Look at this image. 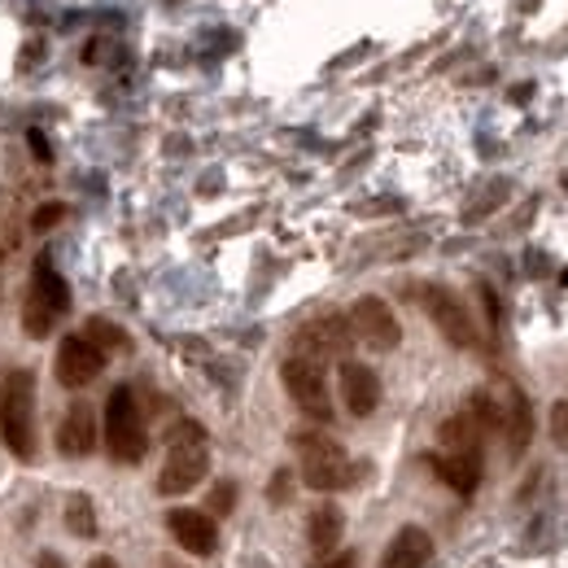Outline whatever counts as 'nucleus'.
Returning <instances> with one entry per match:
<instances>
[{"label":"nucleus","instance_id":"f257e3e1","mask_svg":"<svg viewBox=\"0 0 568 568\" xmlns=\"http://www.w3.org/2000/svg\"><path fill=\"white\" fill-rule=\"evenodd\" d=\"M0 437L22 464L36 459V376L27 367L0 372Z\"/></svg>","mask_w":568,"mask_h":568},{"label":"nucleus","instance_id":"f03ea898","mask_svg":"<svg viewBox=\"0 0 568 568\" xmlns=\"http://www.w3.org/2000/svg\"><path fill=\"white\" fill-rule=\"evenodd\" d=\"M206 473H211L206 428L197 420H180L166 433V464L158 477V495H189L193 486H202Z\"/></svg>","mask_w":568,"mask_h":568},{"label":"nucleus","instance_id":"7ed1b4c3","mask_svg":"<svg viewBox=\"0 0 568 568\" xmlns=\"http://www.w3.org/2000/svg\"><path fill=\"white\" fill-rule=\"evenodd\" d=\"M67 311H71V284L53 267V258L44 254V258L36 263V272H31L27 297H22V328H27V337L44 342V337L53 333V324H58Z\"/></svg>","mask_w":568,"mask_h":568},{"label":"nucleus","instance_id":"20e7f679","mask_svg":"<svg viewBox=\"0 0 568 568\" xmlns=\"http://www.w3.org/2000/svg\"><path fill=\"white\" fill-rule=\"evenodd\" d=\"M105 450L114 464H141L149 455V428H144V412L136 403V389L119 385L105 398Z\"/></svg>","mask_w":568,"mask_h":568},{"label":"nucleus","instance_id":"39448f33","mask_svg":"<svg viewBox=\"0 0 568 568\" xmlns=\"http://www.w3.org/2000/svg\"><path fill=\"white\" fill-rule=\"evenodd\" d=\"M293 446L302 455V481L320 495H333L351 481V455L328 433H293Z\"/></svg>","mask_w":568,"mask_h":568},{"label":"nucleus","instance_id":"423d86ee","mask_svg":"<svg viewBox=\"0 0 568 568\" xmlns=\"http://www.w3.org/2000/svg\"><path fill=\"white\" fill-rule=\"evenodd\" d=\"M416 297H420V306L428 311V320L437 324V333H442L450 346L473 351V346L481 342L477 320H473V311H468V302H464L459 293H450L446 284H420Z\"/></svg>","mask_w":568,"mask_h":568},{"label":"nucleus","instance_id":"0eeeda50","mask_svg":"<svg viewBox=\"0 0 568 568\" xmlns=\"http://www.w3.org/2000/svg\"><path fill=\"white\" fill-rule=\"evenodd\" d=\"M281 381L288 398L297 403V412H306L311 420H333V398H328V376L320 363L288 355L281 367Z\"/></svg>","mask_w":568,"mask_h":568},{"label":"nucleus","instance_id":"6e6552de","mask_svg":"<svg viewBox=\"0 0 568 568\" xmlns=\"http://www.w3.org/2000/svg\"><path fill=\"white\" fill-rule=\"evenodd\" d=\"M351 342H355V333H351L346 315H320V320H311L293 333V355L324 367L328 358H346Z\"/></svg>","mask_w":568,"mask_h":568},{"label":"nucleus","instance_id":"1a4fd4ad","mask_svg":"<svg viewBox=\"0 0 568 568\" xmlns=\"http://www.w3.org/2000/svg\"><path fill=\"white\" fill-rule=\"evenodd\" d=\"M351 333H355L363 346H372V351H394L398 342H403V324H398V315H394V306L385 302V297H358L355 306H351Z\"/></svg>","mask_w":568,"mask_h":568},{"label":"nucleus","instance_id":"9d476101","mask_svg":"<svg viewBox=\"0 0 568 568\" xmlns=\"http://www.w3.org/2000/svg\"><path fill=\"white\" fill-rule=\"evenodd\" d=\"M53 367H58V381H62L67 389H83V385H92V381L105 372V355H101L83 333H71V337H62Z\"/></svg>","mask_w":568,"mask_h":568},{"label":"nucleus","instance_id":"9b49d317","mask_svg":"<svg viewBox=\"0 0 568 568\" xmlns=\"http://www.w3.org/2000/svg\"><path fill=\"white\" fill-rule=\"evenodd\" d=\"M166 529L189 556H214V547H219V525L206 507H171Z\"/></svg>","mask_w":568,"mask_h":568},{"label":"nucleus","instance_id":"f8f14e48","mask_svg":"<svg viewBox=\"0 0 568 568\" xmlns=\"http://www.w3.org/2000/svg\"><path fill=\"white\" fill-rule=\"evenodd\" d=\"M337 381H342V403L351 416H372L381 407V376L367 367V363H355V358H342L337 367Z\"/></svg>","mask_w":568,"mask_h":568},{"label":"nucleus","instance_id":"ddd939ff","mask_svg":"<svg viewBox=\"0 0 568 568\" xmlns=\"http://www.w3.org/2000/svg\"><path fill=\"white\" fill-rule=\"evenodd\" d=\"M428 468L464 498L477 495L481 486V450H442V455H428Z\"/></svg>","mask_w":568,"mask_h":568},{"label":"nucleus","instance_id":"4468645a","mask_svg":"<svg viewBox=\"0 0 568 568\" xmlns=\"http://www.w3.org/2000/svg\"><path fill=\"white\" fill-rule=\"evenodd\" d=\"M507 437V450L511 455H525V446H529V437H534V412H529V398L516 389V385H507L503 389V398H498V428Z\"/></svg>","mask_w":568,"mask_h":568},{"label":"nucleus","instance_id":"2eb2a0df","mask_svg":"<svg viewBox=\"0 0 568 568\" xmlns=\"http://www.w3.org/2000/svg\"><path fill=\"white\" fill-rule=\"evenodd\" d=\"M58 450L67 459H83L97 450V416L88 403H71V412L62 416V428H58Z\"/></svg>","mask_w":568,"mask_h":568},{"label":"nucleus","instance_id":"dca6fc26","mask_svg":"<svg viewBox=\"0 0 568 568\" xmlns=\"http://www.w3.org/2000/svg\"><path fill=\"white\" fill-rule=\"evenodd\" d=\"M428 560H433V538L420 525H403L389 538V547L381 556V568H428Z\"/></svg>","mask_w":568,"mask_h":568},{"label":"nucleus","instance_id":"f3484780","mask_svg":"<svg viewBox=\"0 0 568 568\" xmlns=\"http://www.w3.org/2000/svg\"><path fill=\"white\" fill-rule=\"evenodd\" d=\"M342 534H346V516H342V507H333V503H320V507L306 516V542H311L315 560L333 556V551L342 547Z\"/></svg>","mask_w":568,"mask_h":568},{"label":"nucleus","instance_id":"a211bd4d","mask_svg":"<svg viewBox=\"0 0 568 568\" xmlns=\"http://www.w3.org/2000/svg\"><path fill=\"white\" fill-rule=\"evenodd\" d=\"M481 437H486V428H481V420H477L468 407H464L459 416L442 420V428H437L442 450H481Z\"/></svg>","mask_w":568,"mask_h":568},{"label":"nucleus","instance_id":"6ab92c4d","mask_svg":"<svg viewBox=\"0 0 568 568\" xmlns=\"http://www.w3.org/2000/svg\"><path fill=\"white\" fill-rule=\"evenodd\" d=\"M83 337L101 351V355L110 358L114 351H132V342H128V333L119 328V324H110V320H101V315H92L88 324H83Z\"/></svg>","mask_w":568,"mask_h":568},{"label":"nucleus","instance_id":"aec40b11","mask_svg":"<svg viewBox=\"0 0 568 568\" xmlns=\"http://www.w3.org/2000/svg\"><path fill=\"white\" fill-rule=\"evenodd\" d=\"M67 529L74 538H92L97 534V511H92V498L88 495H71L67 503Z\"/></svg>","mask_w":568,"mask_h":568},{"label":"nucleus","instance_id":"412c9836","mask_svg":"<svg viewBox=\"0 0 568 568\" xmlns=\"http://www.w3.org/2000/svg\"><path fill=\"white\" fill-rule=\"evenodd\" d=\"M507 193H511V184H507V180H495V184H490V193H481V202H477V206H468V223H477L481 214L498 211Z\"/></svg>","mask_w":568,"mask_h":568},{"label":"nucleus","instance_id":"4be33fe9","mask_svg":"<svg viewBox=\"0 0 568 568\" xmlns=\"http://www.w3.org/2000/svg\"><path fill=\"white\" fill-rule=\"evenodd\" d=\"M62 219H67V206H62V202H49V206H40V211L31 214V227H36V232H49V227H58Z\"/></svg>","mask_w":568,"mask_h":568},{"label":"nucleus","instance_id":"5701e85b","mask_svg":"<svg viewBox=\"0 0 568 568\" xmlns=\"http://www.w3.org/2000/svg\"><path fill=\"white\" fill-rule=\"evenodd\" d=\"M551 442L568 450V398H560L556 407H551Z\"/></svg>","mask_w":568,"mask_h":568},{"label":"nucleus","instance_id":"b1692460","mask_svg":"<svg viewBox=\"0 0 568 568\" xmlns=\"http://www.w3.org/2000/svg\"><path fill=\"white\" fill-rule=\"evenodd\" d=\"M232 503H236V486H232V481H219L206 511H219V516H227V511H232Z\"/></svg>","mask_w":568,"mask_h":568},{"label":"nucleus","instance_id":"393cba45","mask_svg":"<svg viewBox=\"0 0 568 568\" xmlns=\"http://www.w3.org/2000/svg\"><path fill=\"white\" fill-rule=\"evenodd\" d=\"M315 568H355V551H333V556H324V560H315Z\"/></svg>","mask_w":568,"mask_h":568},{"label":"nucleus","instance_id":"a878e982","mask_svg":"<svg viewBox=\"0 0 568 568\" xmlns=\"http://www.w3.org/2000/svg\"><path fill=\"white\" fill-rule=\"evenodd\" d=\"M267 495H272V503H284V498H288V473H276V481H272Z\"/></svg>","mask_w":568,"mask_h":568},{"label":"nucleus","instance_id":"bb28decb","mask_svg":"<svg viewBox=\"0 0 568 568\" xmlns=\"http://www.w3.org/2000/svg\"><path fill=\"white\" fill-rule=\"evenodd\" d=\"M36 568H71V565H67L62 556H53V551H44V556L36 560Z\"/></svg>","mask_w":568,"mask_h":568},{"label":"nucleus","instance_id":"cd10ccee","mask_svg":"<svg viewBox=\"0 0 568 568\" xmlns=\"http://www.w3.org/2000/svg\"><path fill=\"white\" fill-rule=\"evenodd\" d=\"M31 144H36V153L49 162V144H44V136H40V132H31Z\"/></svg>","mask_w":568,"mask_h":568},{"label":"nucleus","instance_id":"c85d7f7f","mask_svg":"<svg viewBox=\"0 0 568 568\" xmlns=\"http://www.w3.org/2000/svg\"><path fill=\"white\" fill-rule=\"evenodd\" d=\"M88 568H119V565H114L110 556H97V560H92V565H88Z\"/></svg>","mask_w":568,"mask_h":568},{"label":"nucleus","instance_id":"c756f323","mask_svg":"<svg viewBox=\"0 0 568 568\" xmlns=\"http://www.w3.org/2000/svg\"><path fill=\"white\" fill-rule=\"evenodd\" d=\"M0 263H4V245H0Z\"/></svg>","mask_w":568,"mask_h":568}]
</instances>
